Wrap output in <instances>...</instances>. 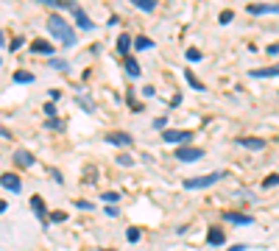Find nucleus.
Masks as SVG:
<instances>
[{
  "mask_svg": "<svg viewBox=\"0 0 279 251\" xmlns=\"http://www.w3.org/2000/svg\"><path fill=\"white\" fill-rule=\"evenodd\" d=\"M48 31L61 42V45H64V48L76 45V31L67 25V20L61 17V14H50V17H48Z\"/></svg>",
  "mask_w": 279,
  "mask_h": 251,
  "instance_id": "1",
  "label": "nucleus"
},
{
  "mask_svg": "<svg viewBox=\"0 0 279 251\" xmlns=\"http://www.w3.org/2000/svg\"><path fill=\"white\" fill-rule=\"evenodd\" d=\"M221 179H224V173H221V170L206 173V176H195V179L184 181V190H206V187H213L215 181H221Z\"/></svg>",
  "mask_w": 279,
  "mask_h": 251,
  "instance_id": "2",
  "label": "nucleus"
},
{
  "mask_svg": "<svg viewBox=\"0 0 279 251\" xmlns=\"http://www.w3.org/2000/svg\"><path fill=\"white\" fill-rule=\"evenodd\" d=\"M176 159H179V162H195V159H204V151L195 148V145H179V148H176Z\"/></svg>",
  "mask_w": 279,
  "mask_h": 251,
  "instance_id": "3",
  "label": "nucleus"
},
{
  "mask_svg": "<svg viewBox=\"0 0 279 251\" xmlns=\"http://www.w3.org/2000/svg\"><path fill=\"white\" fill-rule=\"evenodd\" d=\"M70 14H73V20H76V25H79V28H84V31H92V28H95V25H92V20H90V14H87L81 6L70 3Z\"/></svg>",
  "mask_w": 279,
  "mask_h": 251,
  "instance_id": "4",
  "label": "nucleus"
},
{
  "mask_svg": "<svg viewBox=\"0 0 279 251\" xmlns=\"http://www.w3.org/2000/svg\"><path fill=\"white\" fill-rule=\"evenodd\" d=\"M31 209H34V215L42 226H48V207H45L42 196H31Z\"/></svg>",
  "mask_w": 279,
  "mask_h": 251,
  "instance_id": "5",
  "label": "nucleus"
},
{
  "mask_svg": "<svg viewBox=\"0 0 279 251\" xmlns=\"http://www.w3.org/2000/svg\"><path fill=\"white\" fill-rule=\"evenodd\" d=\"M162 140H165V143H170V145H187L190 140H193V134H190V132H173V129H168V132L162 134Z\"/></svg>",
  "mask_w": 279,
  "mask_h": 251,
  "instance_id": "6",
  "label": "nucleus"
},
{
  "mask_svg": "<svg viewBox=\"0 0 279 251\" xmlns=\"http://www.w3.org/2000/svg\"><path fill=\"white\" fill-rule=\"evenodd\" d=\"M106 143L117 145V148H128V145L134 143V137H131V134H126V132H109V134H106Z\"/></svg>",
  "mask_w": 279,
  "mask_h": 251,
  "instance_id": "7",
  "label": "nucleus"
},
{
  "mask_svg": "<svg viewBox=\"0 0 279 251\" xmlns=\"http://www.w3.org/2000/svg\"><path fill=\"white\" fill-rule=\"evenodd\" d=\"M0 187H6L9 193H20L23 190V181L17 179V173H0Z\"/></svg>",
  "mask_w": 279,
  "mask_h": 251,
  "instance_id": "8",
  "label": "nucleus"
},
{
  "mask_svg": "<svg viewBox=\"0 0 279 251\" xmlns=\"http://www.w3.org/2000/svg\"><path fill=\"white\" fill-rule=\"evenodd\" d=\"M224 221L226 223H237V226H254V218L243 215V212H224Z\"/></svg>",
  "mask_w": 279,
  "mask_h": 251,
  "instance_id": "9",
  "label": "nucleus"
},
{
  "mask_svg": "<svg viewBox=\"0 0 279 251\" xmlns=\"http://www.w3.org/2000/svg\"><path fill=\"white\" fill-rule=\"evenodd\" d=\"M237 145H243V148H249V151H262L268 143L262 137H237Z\"/></svg>",
  "mask_w": 279,
  "mask_h": 251,
  "instance_id": "10",
  "label": "nucleus"
},
{
  "mask_svg": "<svg viewBox=\"0 0 279 251\" xmlns=\"http://www.w3.org/2000/svg\"><path fill=\"white\" fill-rule=\"evenodd\" d=\"M206 243L210 245H224L226 243V232L221 226H210V232H206Z\"/></svg>",
  "mask_w": 279,
  "mask_h": 251,
  "instance_id": "11",
  "label": "nucleus"
},
{
  "mask_svg": "<svg viewBox=\"0 0 279 251\" xmlns=\"http://www.w3.org/2000/svg\"><path fill=\"white\" fill-rule=\"evenodd\" d=\"M14 162H17L20 167H34V165H37L34 154H31V151H23V148H20L17 154H14Z\"/></svg>",
  "mask_w": 279,
  "mask_h": 251,
  "instance_id": "12",
  "label": "nucleus"
},
{
  "mask_svg": "<svg viewBox=\"0 0 279 251\" xmlns=\"http://www.w3.org/2000/svg\"><path fill=\"white\" fill-rule=\"evenodd\" d=\"M31 50H34V53H45V56H50V59H53V53H56V48L50 45V42H45V39H37L34 45H31Z\"/></svg>",
  "mask_w": 279,
  "mask_h": 251,
  "instance_id": "13",
  "label": "nucleus"
},
{
  "mask_svg": "<svg viewBox=\"0 0 279 251\" xmlns=\"http://www.w3.org/2000/svg\"><path fill=\"white\" fill-rule=\"evenodd\" d=\"M246 12H249V14H276L279 6H276V3H265V6H246Z\"/></svg>",
  "mask_w": 279,
  "mask_h": 251,
  "instance_id": "14",
  "label": "nucleus"
},
{
  "mask_svg": "<svg viewBox=\"0 0 279 251\" xmlns=\"http://www.w3.org/2000/svg\"><path fill=\"white\" fill-rule=\"evenodd\" d=\"M128 50H131V34H120L117 36V53L128 56Z\"/></svg>",
  "mask_w": 279,
  "mask_h": 251,
  "instance_id": "15",
  "label": "nucleus"
},
{
  "mask_svg": "<svg viewBox=\"0 0 279 251\" xmlns=\"http://www.w3.org/2000/svg\"><path fill=\"white\" fill-rule=\"evenodd\" d=\"M126 73L131 78H140V73H143V67H140L137 59H131V56H126Z\"/></svg>",
  "mask_w": 279,
  "mask_h": 251,
  "instance_id": "16",
  "label": "nucleus"
},
{
  "mask_svg": "<svg viewBox=\"0 0 279 251\" xmlns=\"http://www.w3.org/2000/svg\"><path fill=\"white\" fill-rule=\"evenodd\" d=\"M131 45H134L137 50H151V48H154V42L148 39V36H134V39H131Z\"/></svg>",
  "mask_w": 279,
  "mask_h": 251,
  "instance_id": "17",
  "label": "nucleus"
},
{
  "mask_svg": "<svg viewBox=\"0 0 279 251\" xmlns=\"http://www.w3.org/2000/svg\"><path fill=\"white\" fill-rule=\"evenodd\" d=\"M279 67H268V70H251V78H276Z\"/></svg>",
  "mask_w": 279,
  "mask_h": 251,
  "instance_id": "18",
  "label": "nucleus"
},
{
  "mask_svg": "<svg viewBox=\"0 0 279 251\" xmlns=\"http://www.w3.org/2000/svg\"><path fill=\"white\" fill-rule=\"evenodd\" d=\"M134 6L140 9V12H146V14H151L154 9H157V0H134Z\"/></svg>",
  "mask_w": 279,
  "mask_h": 251,
  "instance_id": "19",
  "label": "nucleus"
},
{
  "mask_svg": "<svg viewBox=\"0 0 279 251\" xmlns=\"http://www.w3.org/2000/svg\"><path fill=\"white\" fill-rule=\"evenodd\" d=\"M184 78H187V84L193 87V90H198V92H204V84L198 81V78L193 76V70H184Z\"/></svg>",
  "mask_w": 279,
  "mask_h": 251,
  "instance_id": "20",
  "label": "nucleus"
},
{
  "mask_svg": "<svg viewBox=\"0 0 279 251\" xmlns=\"http://www.w3.org/2000/svg\"><path fill=\"white\" fill-rule=\"evenodd\" d=\"M67 221V212L56 209V212H48V223H64Z\"/></svg>",
  "mask_w": 279,
  "mask_h": 251,
  "instance_id": "21",
  "label": "nucleus"
},
{
  "mask_svg": "<svg viewBox=\"0 0 279 251\" xmlns=\"http://www.w3.org/2000/svg\"><path fill=\"white\" fill-rule=\"evenodd\" d=\"M48 65H50V67H53V70H59V73H67V70H70V65H67V61H64V59H50V61H48Z\"/></svg>",
  "mask_w": 279,
  "mask_h": 251,
  "instance_id": "22",
  "label": "nucleus"
},
{
  "mask_svg": "<svg viewBox=\"0 0 279 251\" xmlns=\"http://www.w3.org/2000/svg\"><path fill=\"white\" fill-rule=\"evenodd\" d=\"M101 201H109V204H115V201H120V193H115V190H106V193H101Z\"/></svg>",
  "mask_w": 279,
  "mask_h": 251,
  "instance_id": "23",
  "label": "nucleus"
},
{
  "mask_svg": "<svg viewBox=\"0 0 279 251\" xmlns=\"http://www.w3.org/2000/svg\"><path fill=\"white\" fill-rule=\"evenodd\" d=\"M14 81L17 84H31L34 81V73H14Z\"/></svg>",
  "mask_w": 279,
  "mask_h": 251,
  "instance_id": "24",
  "label": "nucleus"
},
{
  "mask_svg": "<svg viewBox=\"0 0 279 251\" xmlns=\"http://www.w3.org/2000/svg\"><path fill=\"white\" fill-rule=\"evenodd\" d=\"M76 101H79V106L84 109V112H95V103H92V101H87V98H81V95L76 98Z\"/></svg>",
  "mask_w": 279,
  "mask_h": 251,
  "instance_id": "25",
  "label": "nucleus"
},
{
  "mask_svg": "<svg viewBox=\"0 0 279 251\" xmlns=\"http://www.w3.org/2000/svg\"><path fill=\"white\" fill-rule=\"evenodd\" d=\"M126 237H128V243H137V240L143 237V232H140L137 226H131V229H128V232H126Z\"/></svg>",
  "mask_w": 279,
  "mask_h": 251,
  "instance_id": "26",
  "label": "nucleus"
},
{
  "mask_svg": "<svg viewBox=\"0 0 279 251\" xmlns=\"http://www.w3.org/2000/svg\"><path fill=\"white\" fill-rule=\"evenodd\" d=\"M276 181H279V176H276V173H271V176H265L262 187H265V190H273V187H276Z\"/></svg>",
  "mask_w": 279,
  "mask_h": 251,
  "instance_id": "27",
  "label": "nucleus"
},
{
  "mask_svg": "<svg viewBox=\"0 0 279 251\" xmlns=\"http://www.w3.org/2000/svg\"><path fill=\"white\" fill-rule=\"evenodd\" d=\"M117 165H120V167H131V165H134V156L120 154V156H117Z\"/></svg>",
  "mask_w": 279,
  "mask_h": 251,
  "instance_id": "28",
  "label": "nucleus"
},
{
  "mask_svg": "<svg viewBox=\"0 0 279 251\" xmlns=\"http://www.w3.org/2000/svg\"><path fill=\"white\" fill-rule=\"evenodd\" d=\"M184 56H187V61H201V50H195V48H190Z\"/></svg>",
  "mask_w": 279,
  "mask_h": 251,
  "instance_id": "29",
  "label": "nucleus"
},
{
  "mask_svg": "<svg viewBox=\"0 0 279 251\" xmlns=\"http://www.w3.org/2000/svg\"><path fill=\"white\" fill-rule=\"evenodd\" d=\"M232 20H235V12H221V25L232 23Z\"/></svg>",
  "mask_w": 279,
  "mask_h": 251,
  "instance_id": "30",
  "label": "nucleus"
},
{
  "mask_svg": "<svg viewBox=\"0 0 279 251\" xmlns=\"http://www.w3.org/2000/svg\"><path fill=\"white\" fill-rule=\"evenodd\" d=\"M45 114L53 120V117H56V103H45Z\"/></svg>",
  "mask_w": 279,
  "mask_h": 251,
  "instance_id": "31",
  "label": "nucleus"
},
{
  "mask_svg": "<svg viewBox=\"0 0 279 251\" xmlns=\"http://www.w3.org/2000/svg\"><path fill=\"white\" fill-rule=\"evenodd\" d=\"M165 126H168V117H165V114H162V117L154 120V129H165Z\"/></svg>",
  "mask_w": 279,
  "mask_h": 251,
  "instance_id": "32",
  "label": "nucleus"
},
{
  "mask_svg": "<svg viewBox=\"0 0 279 251\" xmlns=\"http://www.w3.org/2000/svg\"><path fill=\"white\" fill-rule=\"evenodd\" d=\"M50 176H53V179H56V184H64V179H61V173H59V170H56V167H50Z\"/></svg>",
  "mask_w": 279,
  "mask_h": 251,
  "instance_id": "33",
  "label": "nucleus"
},
{
  "mask_svg": "<svg viewBox=\"0 0 279 251\" xmlns=\"http://www.w3.org/2000/svg\"><path fill=\"white\" fill-rule=\"evenodd\" d=\"M48 129H64V123H61V120H48Z\"/></svg>",
  "mask_w": 279,
  "mask_h": 251,
  "instance_id": "34",
  "label": "nucleus"
},
{
  "mask_svg": "<svg viewBox=\"0 0 279 251\" xmlns=\"http://www.w3.org/2000/svg\"><path fill=\"white\" fill-rule=\"evenodd\" d=\"M76 207H79V209H92L95 204H90V201H84V198H81V201H76Z\"/></svg>",
  "mask_w": 279,
  "mask_h": 251,
  "instance_id": "35",
  "label": "nucleus"
},
{
  "mask_svg": "<svg viewBox=\"0 0 279 251\" xmlns=\"http://www.w3.org/2000/svg\"><path fill=\"white\" fill-rule=\"evenodd\" d=\"M143 95H146V98H154V95H157V90H154V87H146V90H143Z\"/></svg>",
  "mask_w": 279,
  "mask_h": 251,
  "instance_id": "36",
  "label": "nucleus"
},
{
  "mask_svg": "<svg viewBox=\"0 0 279 251\" xmlns=\"http://www.w3.org/2000/svg\"><path fill=\"white\" fill-rule=\"evenodd\" d=\"M59 98H61V92H59V90H50V103H56Z\"/></svg>",
  "mask_w": 279,
  "mask_h": 251,
  "instance_id": "37",
  "label": "nucleus"
},
{
  "mask_svg": "<svg viewBox=\"0 0 279 251\" xmlns=\"http://www.w3.org/2000/svg\"><path fill=\"white\" fill-rule=\"evenodd\" d=\"M276 50H279V45H276V42H271V45H268V53L276 56Z\"/></svg>",
  "mask_w": 279,
  "mask_h": 251,
  "instance_id": "38",
  "label": "nucleus"
},
{
  "mask_svg": "<svg viewBox=\"0 0 279 251\" xmlns=\"http://www.w3.org/2000/svg\"><path fill=\"white\" fill-rule=\"evenodd\" d=\"M20 48H23V39H14V42H12V48H9V50H20Z\"/></svg>",
  "mask_w": 279,
  "mask_h": 251,
  "instance_id": "39",
  "label": "nucleus"
},
{
  "mask_svg": "<svg viewBox=\"0 0 279 251\" xmlns=\"http://www.w3.org/2000/svg\"><path fill=\"white\" fill-rule=\"evenodd\" d=\"M246 248H249V245H246V243H237V245H232L229 251H246Z\"/></svg>",
  "mask_w": 279,
  "mask_h": 251,
  "instance_id": "40",
  "label": "nucleus"
},
{
  "mask_svg": "<svg viewBox=\"0 0 279 251\" xmlns=\"http://www.w3.org/2000/svg\"><path fill=\"white\" fill-rule=\"evenodd\" d=\"M6 209H9V204H6V201H0V215H3Z\"/></svg>",
  "mask_w": 279,
  "mask_h": 251,
  "instance_id": "41",
  "label": "nucleus"
},
{
  "mask_svg": "<svg viewBox=\"0 0 279 251\" xmlns=\"http://www.w3.org/2000/svg\"><path fill=\"white\" fill-rule=\"evenodd\" d=\"M3 45H6V34H3V31H0V48H3Z\"/></svg>",
  "mask_w": 279,
  "mask_h": 251,
  "instance_id": "42",
  "label": "nucleus"
},
{
  "mask_svg": "<svg viewBox=\"0 0 279 251\" xmlns=\"http://www.w3.org/2000/svg\"><path fill=\"white\" fill-rule=\"evenodd\" d=\"M0 137H6V140H9V137H12V134H9L6 129H0Z\"/></svg>",
  "mask_w": 279,
  "mask_h": 251,
  "instance_id": "43",
  "label": "nucleus"
},
{
  "mask_svg": "<svg viewBox=\"0 0 279 251\" xmlns=\"http://www.w3.org/2000/svg\"><path fill=\"white\" fill-rule=\"evenodd\" d=\"M103 251H115V248H103Z\"/></svg>",
  "mask_w": 279,
  "mask_h": 251,
  "instance_id": "44",
  "label": "nucleus"
}]
</instances>
